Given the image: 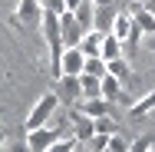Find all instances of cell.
<instances>
[{
	"mask_svg": "<svg viewBox=\"0 0 155 152\" xmlns=\"http://www.w3.org/2000/svg\"><path fill=\"white\" fill-rule=\"evenodd\" d=\"M83 3H86V0H66V7H69V10H73V13H76V10H79V7H83Z\"/></svg>",
	"mask_w": 155,
	"mask_h": 152,
	"instance_id": "484cf974",
	"label": "cell"
},
{
	"mask_svg": "<svg viewBox=\"0 0 155 152\" xmlns=\"http://www.w3.org/2000/svg\"><path fill=\"white\" fill-rule=\"evenodd\" d=\"M132 3H145V0H132Z\"/></svg>",
	"mask_w": 155,
	"mask_h": 152,
	"instance_id": "f1b7e54d",
	"label": "cell"
},
{
	"mask_svg": "<svg viewBox=\"0 0 155 152\" xmlns=\"http://www.w3.org/2000/svg\"><path fill=\"white\" fill-rule=\"evenodd\" d=\"M102 99H109V103H122L125 109L132 106L129 93H122V79H116V76H106V79H102Z\"/></svg>",
	"mask_w": 155,
	"mask_h": 152,
	"instance_id": "ba28073f",
	"label": "cell"
},
{
	"mask_svg": "<svg viewBox=\"0 0 155 152\" xmlns=\"http://www.w3.org/2000/svg\"><path fill=\"white\" fill-rule=\"evenodd\" d=\"M69 152H79V149H76V146H73V149H69Z\"/></svg>",
	"mask_w": 155,
	"mask_h": 152,
	"instance_id": "f546056e",
	"label": "cell"
},
{
	"mask_svg": "<svg viewBox=\"0 0 155 152\" xmlns=\"http://www.w3.org/2000/svg\"><path fill=\"white\" fill-rule=\"evenodd\" d=\"M73 146H76V139H60L56 146H50V149H46V152H69V149H73Z\"/></svg>",
	"mask_w": 155,
	"mask_h": 152,
	"instance_id": "d4e9b609",
	"label": "cell"
},
{
	"mask_svg": "<svg viewBox=\"0 0 155 152\" xmlns=\"http://www.w3.org/2000/svg\"><path fill=\"white\" fill-rule=\"evenodd\" d=\"M76 109H83L86 116L99 119V116H109V99H102V96H96V99H83Z\"/></svg>",
	"mask_w": 155,
	"mask_h": 152,
	"instance_id": "7c38bea8",
	"label": "cell"
},
{
	"mask_svg": "<svg viewBox=\"0 0 155 152\" xmlns=\"http://www.w3.org/2000/svg\"><path fill=\"white\" fill-rule=\"evenodd\" d=\"M102 79H106V76H89V73H83V99L102 96Z\"/></svg>",
	"mask_w": 155,
	"mask_h": 152,
	"instance_id": "2e32d148",
	"label": "cell"
},
{
	"mask_svg": "<svg viewBox=\"0 0 155 152\" xmlns=\"http://www.w3.org/2000/svg\"><path fill=\"white\" fill-rule=\"evenodd\" d=\"M86 73L89 76H109V63L102 60V56H89L86 60Z\"/></svg>",
	"mask_w": 155,
	"mask_h": 152,
	"instance_id": "d6986e66",
	"label": "cell"
},
{
	"mask_svg": "<svg viewBox=\"0 0 155 152\" xmlns=\"http://www.w3.org/2000/svg\"><path fill=\"white\" fill-rule=\"evenodd\" d=\"M43 7H46V10H53V13H66V10H69V7H66V0H43Z\"/></svg>",
	"mask_w": 155,
	"mask_h": 152,
	"instance_id": "603a6c76",
	"label": "cell"
},
{
	"mask_svg": "<svg viewBox=\"0 0 155 152\" xmlns=\"http://www.w3.org/2000/svg\"><path fill=\"white\" fill-rule=\"evenodd\" d=\"M96 132H106V136H116V132H119V122L112 119V116H99V119H96Z\"/></svg>",
	"mask_w": 155,
	"mask_h": 152,
	"instance_id": "ffe728a7",
	"label": "cell"
},
{
	"mask_svg": "<svg viewBox=\"0 0 155 152\" xmlns=\"http://www.w3.org/2000/svg\"><path fill=\"white\" fill-rule=\"evenodd\" d=\"M69 126H73V139L89 142V139L96 136V119H93V116H86L83 109H73V113H69Z\"/></svg>",
	"mask_w": 155,
	"mask_h": 152,
	"instance_id": "8992f818",
	"label": "cell"
},
{
	"mask_svg": "<svg viewBox=\"0 0 155 152\" xmlns=\"http://www.w3.org/2000/svg\"><path fill=\"white\" fill-rule=\"evenodd\" d=\"M109 76H116V79H122V83H125V79L132 76L129 60H125V56H122V60H112V63H109Z\"/></svg>",
	"mask_w": 155,
	"mask_h": 152,
	"instance_id": "ac0fdd59",
	"label": "cell"
},
{
	"mask_svg": "<svg viewBox=\"0 0 155 152\" xmlns=\"http://www.w3.org/2000/svg\"><path fill=\"white\" fill-rule=\"evenodd\" d=\"M122 40L116 36V33H106V40H102V50H99V56L106 63H112V60H122Z\"/></svg>",
	"mask_w": 155,
	"mask_h": 152,
	"instance_id": "30bf717a",
	"label": "cell"
},
{
	"mask_svg": "<svg viewBox=\"0 0 155 152\" xmlns=\"http://www.w3.org/2000/svg\"><path fill=\"white\" fill-rule=\"evenodd\" d=\"M86 53L79 50V46H66V53H63L60 60V76H83L86 73Z\"/></svg>",
	"mask_w": 155,
	"mask_h": 152,
	"instance_id": "277c9868",
	"label": "cell"
},
{
	"mask_svg": "<svg viewBox=\"0 0 155 152\" xmlns=\"http://www.w3.org/2000/svg\"><path fill=\"white\" fill-rule=\"evenodd\" d=\"M60 96L56 93H43L36 103H33L30 116H27V122H23V129L27 132H33V129H43V126H50L53 122V116H56V109H60Z\"/></svg>",
	"mask_w": 155,
	"mask_h": 152,
	"instance_id": "6da1fadb",
	"label": "cell"
},
{
	"mask_svg": "<svg viewBox=\"0 0 155 152\" xmlns=\"http://www.w3.org/2000/svg\"><path fill=\"white\" fill-rule=\"evenodd\" d=\"M60 139H66V136H63V126H56V122L27 132V146H30V152H46L50 146H56Z\"/></svg>",
	"mask_w": 155,
	"mask_h": 152,
	"instance_id": "7a4b0ae2",
	"label": "cell"
},
{
	"mask_svg": "<svg viewBox=\"0 0 155 152\" xmlns=\"http://www.w3.org/2000/svg\"><path fill=\"white\" fill-rule=\"evenodd\" d=\"M76 20H79L86 30H96V3H93V0H86V3L76 10Z\"/></svg>",
	"mask_w": 155,
	"mask_h": 152,
	"instance_id": "e0dca14e",
	"label": "cell"
},
{
	"mask_svg": "<svg viewBox=\"0 0 155 152\" xmlns=\"http://www.w3.org/2000/svg\"><path fill=\"white\" fill-rule=\"evenodd\" d=\"M86 33H89V30L76 20V13H73V10H66V13H63V43H66V46H79Z\"/></svg>",
	"mask_w": 155,
	"mask_h": 152,
	"instance_id": "52a82bcc",
	"label": "cell"
},
{
	"mask_svg": "<svg viewBox=\"0 0 155 152\" xmlns=\"http://www.w3.org/2000/svg\"><path fill=\"white\" fill-rule=\"evenodd\" d=\"M96 7H112V3H116V0H93Z\"/></svg>",
	"mask_w": 155,
	"mask_h": 152,
	"instance_id": "4316f807",
	"label": "cell"
},
{
	"mask_svg": "<svg viewBox=\"0 0 155 152\" xmlns=\"http://www.w3.org/2000/svg\"><path fill=\"white\" fill-rule=\"evenodd\" d=\"M116 17H119V10H116V7H96V30L112 33V23H116Z\"/></svg>",
	"mask_w": 155,
	"mask_h": 152,
	"instance_id": "5bb4252c",
	"label": "cell"
},
{
	"mask_svg": "<svg viewBox=\"0 0 155 152\" xmlns=\"http://www.w3.org/2000/svg\"><path fill=\"white\" fill-rule=\"evenodd\" d=\"M3 152H30V146H27V142L20 146V142H13V139H3Z\"/></svg>",
	"mask_w": 155,
	"mask_h": 152,
	"instance_id": "cb8c5ba5",
	"label": "cell"
},
{
	"mask_svg": "<svg viewBox=\"0 0 155 152\" xmlns=\"http://www.w3.org/2000/svg\"><path fill=\"white\" fill-rule=\"evenodd\" d=\"M132 30H135V20H132V13L129 10H119V17H116V23H112V33L122 40V43H129V36H132Z\"/></svg>",
	"mask_w": 155,
	"mask_h": 152,
	"instance_id": "8fae6325",
	"label": "cell"
},
{
	"mask_svg": "<svg viewBox=\"0 0 155 152\" xmlns=\"http://www.w3.org/2000/svg\"><path fill=\"white\" fill-rule=\"evenodd\" d=\"M149 152H155V146H152V149H149Z\"/></svg>",
	"mask_w": 155,
	"mask_h": 152,
	"instance_id": "4dcf8cb0",
	"label": "cell"
},
{
	"mask_svg": "<svg viewBox=\"0 0 155 152\" xmlns=\"http://www.w3.org/2000/svg\"><path fill=\"white\" fill-rule=\"evenodd\" d=\"M142 7H145V10H149V13H155V0H145V3H142Z\"/></svg>",
	"mask_w": 155,
	"mask_h": 152,
	"instance_id": "83f0119b",
	"label": "cell"
},
{
	"mask_svg": "<svg viewBox=\"0 0 155 152\" xmlns=\"http://www.w3.org/2000/svg\"><path fill=\"white\" fill-rule=\"evenodd\" d=\"M43 0H20L17 10H13V27H33V23H43Z\"/></svg>",
	"mask_w": 155,
	"mask_h": 152,
	"instance_id": "3957f363",
	"label": "cell"
},
{
	"mask_svg": "<svg viewBox=\"0 0 155 152\" xmlns=\"http://www.w3.org/2000/svg\"><path fill=\"white\" fill-rule=\"evenodd\" d=\"M102 40H106V33H102V30H89L86 36H83L79 50H83L86 56H99V50H102Z\"/></svg>",
	"mask_w": 155,
	"mask_h": 152,
	"instance_id": "4fadbf2b",
	"label": "cell"
},
{
	"mask_svg": "<svg viewBox=\"0 0 155 152\" xmlns=\"http://www.w3.org/2000/svg\"><path fill=\"white\" fill-rule=\"evenodd\" d=\"M129 13H132L135 27L145 33V36H152V33H155V13H149V10H145L142 3H132V7H129Z\"/></svg>",
	"mask_w": 155,
	"mask_h": 152,
	"instance_id": "9c48e42d",
	"label": "cell"
},
{
	"mask_svg": "<svg viewBox=\"0 0 155 152\" xmlns=\"http://www.w3.org/2000/svg\"><path fill=\"white\" fill-rule=\"evenodd\" d=\"M56 96H60L66 106H73V103H83V76H60L56 79Z\"/></svg>",
	"mask_w": 155,
	"mask_h": 152,
	"instance_id": "5b68a950",
	"label": "cell"
},
{
	"mask_svg": "<svg viewBox=\"0 0 155 152\" xmlns=\"http://www.w3.org/2000/svg\"><path fill=\"white\" fill-rule=\"evenodd\" d=\"M152 109H155V90H149L142 99H135V103L129 106V116L139 119V116H145V113H152Z\"/></svg>",
	"mask_w": 155,
	"mask_h": 152,
	"instance_id": "9a60e30c",
	"label": "cell"
},
{
	"mask_svg": "<svg viewBox=\"0 0 155 152\" xmlns=\"http://www.w3.org/2000/svg\"><path fill=\"white\" fill-rule=\"evenodd\" d=\"M149 149H152V136H142V139H135L129 146V152H149Z\"/></svg>",
	"mask_w": 155,
	"mask_h": 152,
	"instance_id": "7402d4cb",
	"label": "cell"
},
{
	"mask_svg": "<svg viewBox=\"0 0 155 152\" xmlns=\"http://www.w3.org/2000/svg\"><path fill=\"white\" fill-rule=\"evenodd\" d=\"M109 139H112V136H106V132H96L93 139H89V149H93V152H106V149H109Z\"/></svg>",
	"mask_w": 155,
	"mask_h": 152,
	"instance_id": "44dd1931",
	"label": "cell"
}]
</instances>
